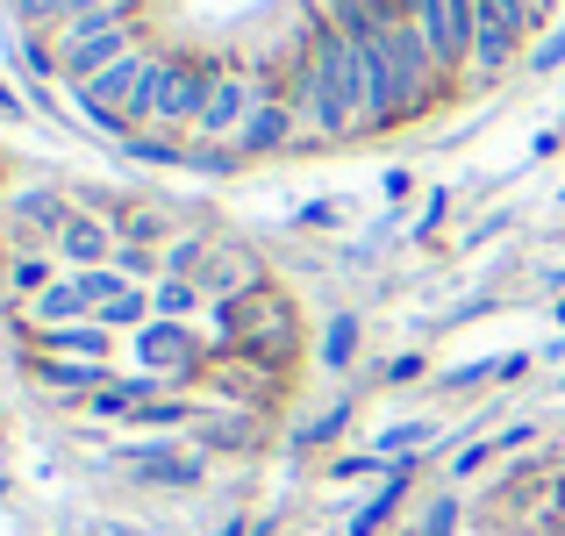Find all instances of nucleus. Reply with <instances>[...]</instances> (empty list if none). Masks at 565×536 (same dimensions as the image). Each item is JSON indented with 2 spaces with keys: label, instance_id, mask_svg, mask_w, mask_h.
<instances>
[{
  "label": "nucleus",
  "instance_id": "393cba45",
  "mask_svg": "<svg viewBox=\"0 0 565 536\" xmlns=\"http://www.w3.org/2000/svg\"><path fill=\"white\" fill-rule=\"evenodd\" d=\"M301 222H308V229H330V222H337V201H316V207H301Z\"/></svg>",
  "mask_w": 565,
  "mask_h": 536
},
{
  "label": "nucleus",
  "instance_id": "a211bd4d",
  "mask_svg": "<svg viewBox=\"0 0 565 536\" xmlns=\"http://www.w3.org/2000/svg\"><path fill=\"white\" fill-rule=\"evenodd\" d=\"M201 308H207L201 279H158V287H151V315L158 322H193Z\"/></svg>",
  "mask_w": 565,
  "mask_h": 536
},
{
  "label": "nucleus",
  "instance_id": "dca6fc26",
  "mask_svg": "<svg viewBox=\"0 0 565 536\" xmlns=\"http://www.w3.org/2000/svg\"><path fill=\"white\" fill-rule=\"evenodd\" d=\"M57 279H65V265H57V250H14V258H8V293H14V301H36V293L43 287H57Z\"/></svg>",
  "mask_w": 565,
  "mask_h": 536
},
{
  "label": "nucleus",
  "instance_id": "f8f14e48",
  "mask_svg": "<svg viewBox=\"0 0 565 536\" xmlns=\"http://www.w3.org/2000/svg\"><path fill=\"white\" fill-rule=\"evenodd\" d=\"M72 322H94V301H86V279L79 272H65L57 287H43L36 301H29V322H22V330L43 336V330H72Z\"/></svg>",
  "mask_w": 565,
  "mask_h": 536
},
{
  "label": "nucleus",
  "instance_id": "a878e982",
  "mask_svg": "<svg viewBox=\"0 0 565 536\" xmlns=\"http://www.w3.org/2000/svg\"><path fill=\"white\" fill-rule=\"evenodd\" d=\"M0 115H8V122H14V115H22V94H14L8 79H0Z\"/></svg>",
  "mask_w": 565,
  "mask_h": 536
},
{
  "label": "nucleus",
  "instance_id": "6ab92c4d",
  "mask_svg": "<svg viewBox=\"0 0 565 536\" xmlns=\"http://www.w3.org/2000/svg\"><path fill=\"white\" fill-rule=\"evenodd\" d=\"M408 472H415V458H408V465H394V480H386L380 494H373V501H365V508H359V523H351V536H373V529L386 523V515L401 508V494H408Z\"/></svg>",
  "mask_w": 565,
  "mask_h": 536
},
{
  "label": "nucleus",
  "instance_id": "423d86ee",
  "mask_svg": "<svg viewBox=\"0 0 565 536\" xmlns=\"http://www.w3.org/2000/svg\"><path fill=\"white\" fill-rule=\"evenodd\" d=\"M258 72H244V65H222L215 72V86H207V108H201V122H193V143H230L236 151V137H244V122L258 115Z\"/></svg>",
  "mask_w": 565,
  "mask_h": 536
},
{
  "label": "nucleus",
  "instance_id": "0eeeda50",
  "mask_svg": "<svg viewBox=\"0 0 565 536\" xmlns=\"http://www.w3.org/2000/svg\"><path fill=\"white\" fill-rule=\"evenodd\" d=\"M201 365H207V351H201V336H193L186 322H143L137 330V372L180 386V379H201Z\"/></svg>",
  "mask_w": 565,
  "mask_h": 536
},
{
  "label": "nucleus",
  "instance_id": "ddd939ff",
  "mask_svg": "<svg viewBox=\"0 0 565 536\" xmlns=\"http://www.w3.org/2000/svg\"><path fill=\"white\" fill-rule=\"evenodd\" d=\"M122 458L143 472V480H158V486H193V480H201V458L172 451V443H129Z\"/></svg>",
  "mask_w": 565,
  "mask_h": 536
},
{
  "label": "nucleus",
  "instance_id": "b1692460",
  "mask_svg": "<svg viewBox=\"0 0 565 536\" xmlns=\"http://www.w3.org/2000/svg\"><path fill=\"white\" fill-rule=\"evenodd\" d=\"M487 458H501V443H472V451H458V458H451V472L466 480V472H480Z\"/></svg>",
  "mask_w": 565,
  "mask_h": 536
},
{
  "label": "nucleus",
  "instance_id": "aec40b11",
  "mask_svg": "<svg viewBox=\"0 0 565 536\" xmlns=\"http://www.w3.org/2000/svg\"><path fill=\"white\" fill-rule=\"evenodd\" d=\"M351 357H359V315H330V330H322V365L344 372Z\"/></svg>",
  "mask_w": 565,
  "mask_h": 536
},
{
  "label": "nucleus",
  "instance_id": "39448f33",
  "mask_svg": "<svg viewBox=\"0 0 565 536\" xmlns=\"http://www.w3.org/2000/svg\"><path fill=\"white\" fill-rule=\"evenodd\" d=\"M544 0H480V29H472V79H501L537 36Z\"/></svg>",
  "mask_w": 565,
  "mask_h": 536
},
{
  "label": "nucleus",
  "instance_id": "f3484780",
  "mask_svg": "<svg viewBox=\"0 0 565 536\" xmlns=\"http://www.w3.org/2000/svg\"><path fill=\"white\" fill-rule=\"evenodd\" d=\"M115 236H122V244H143V250H166L172 244V229H166V215H158V207H143V201H129V207H115Z\"/></svg>",
  "mask_w": 565,
  "mask_h": 536
},
{
  "label": "nucleus",
  "instance_id": "20e7f679",
  "mask_svg": "<svg viewBox=\"0 0 565 536\" xmlns=\"http://www.w3.org/2000/svg\"><path fill=\"white\" fill-rule=\"evenodd\" d=\"M151 72H158V51H129V57H115L100 79H86V86H72V100H79L86 115H94L108 137H137V108H143V86H151Z\"/></svg>",
  "mask_w": 565,
  "mask_h": 536
},
{
  "label": "nucleus",
  "instance_id": "6e6552de",
  "mask_svg": "<svg viewBox=\"0 0 565 536\" xmlns=\"http://www.w3.org/2000/svg\"><path fill=\"white\" fill-rule=\"evenodd\" d=\"M79 215V207L65 201V186H22V193H8V236H14V250H51L57 244V229Z\"/></svg>",
  "mask_w": 565,
  "mask_h": 536
},
{
  "label": "nucleus",
  "instance_id": "2eb2a0df",
  "mask_svg": "<svg viewBox=\"0 0 565 536\" xmlns=\"http://www.w3.org/2000/svg\"><path fill=\"white\" fill-rule=\"evenodd\" d=\"M193 437H201L207 443V451H244V443L250 437H258V415H250V408H201V415H193Z\"/></svg>",
  "mask_w": 565,
  "mask_h": 536
},
{
  "label": "nucleus",
  "instance_id": "412c9836",
  "mask_svg": "<svg viewBox=\"0 0 565 536\" xmlns=\"http://www.w3.org/2000/svg\"><path fill=\"white\" fill-rule=\"evenodd\" d=\"M558 65H565V22L537 43V51H530V72H558Z\"/></svg>",
  "mask_w": 565,
  "mask_h": 536
},
{
  "label": "nucleus",
  "instance_id": "9d476101",
  "mask_svg": "<svg viewBox=\"0 0 565 536\" xmlns=\"http://www.w3.org/2000/svg\"><path fill=\"white\" fill-rule=\"evenodd\" d=\"M115 244H122V236H115V222L94 215V207H79V215L57 229L51 250H57V265H65V272H100V265H115Z\"/></svg>",
  "mask_w": 565,
  "mask_h": 536
},
{
  "label": "nucleus",
  "instance_id": "f03ea898",
  "mask_svg": "<svg viewBox=\"0 0 565 536\" xmlns=\"http://www.w3.org/2000/svg\"><path fill=\"white\" fill-rule=\"evenodd\" d=\"M365 65H373V129L408 122V115H423L429 100L444 94L415 22H380L373 36H365Z\"/></svg>",
  "mask_w": 565,
  "mask_h": 536
},
{
  "label": "nucleus",
  "instance_id": "1a4fd4ad",
  "mask_svg": "<svg viewBox=\"0 0 565 536\" xmlns=\"http://www.w3.org/2000/svg\"><path fill=\"white\" fill-rule=\"evenodd\" d=\"M258 287H273L265 265H258V250L215 236V250H207V265H201V293L207 301H244V293H258Z\"/></svg>",
  "mask_w": 565,
  "mask_h": 536
},
{
  "label": "nucleus",
  "instance_id": "5701e85b",
  "mask_svg": "<svg viewBox=\"0 0 565 536\" xmlns=\"http://www.w3.org/2000/svg\"><path fill=\"white\" fill-rule=\"evenodd\" d=\"M458 529V501H437V508L423 515V536H451Z\"/></svg>",
  "mask_w": 565,
  "mask_h": 536
},
{
  "label": "nucleus",
  "instance_id": "4468645a",
  "mask_svg": "<svg viewBox=\"0 0 565 536\" xmlns=\"http://www.w3.org/2000/svg\"><path fill=\"white\" fill-rule=\"evenodd\" d=\"M29 344H36V357H86V365H108V344H115V336L100 330V322H72V330L29 336Z\"/></svg>",
  "mask_w": 565,
  "mask_h": 536
},
{
  "label": "nucleus",
  "instance_id": "7ed1b4c3",
  "mask_svg": "<svg viewBox=\"0 0 565 536\" xmlns=\"http://www.w3.org/2000/svg\"><path fill=\"white\" fill-rule=\"evenodd\" d=\"M215 57H186V51H158V72L143 86V108H137V129H166V137H193L207 108V86H215Z\"/></svg>",
  "mask_w": 565,
  "mask_h": 536
},
{
  "label": "nucleus",
  "instance_id": "f257e3e1",
  "mask_svg": "<svg viewBox=\"0 0 565 536\" xmlns=\"http://www.w3.org/2000/svg\"><path fill=\"white\" fill-rule=\"evenodd\" d=\"M287 100L322 143L373 137V65H365V43H351L316 0H308V36L294 43V65H287Z\"/></svg>",
  "mask_w": 565,
  "mask_h": 536
},
{
  "label": "nucleus",
  "instance_id": "4be33fe9",
  "mask_svg": "<svg viewBox=\"0 0 565 536\" xmlns=\"http://www.w3.org/2000/svg\"><path fill=\"white\" fill-rule=\"evenodd\" d=\"M344 422H351V408H330V415H322V422H308V429H301V437H294V443H330V437H337V429H344Z\"/></svg>",
  "mask_w": 565,
  "mask_h": 536
},
{
  "label": "nucleus",
  "instance_id": "9b49d317",
  "mask_svg": "<svg viewBox=\"0 0 565 536\" xmlns=\"http://www.w3.org/2000/svg\"><path fill=\"white\" fill-rule=\"evenodd\" d=\"M301 115H294V100H258V115L244 122V137H236V158H273V151H294V137H301Z\"/></svg>",
  "mask_w": 565,
  "mask_h": 536
}]
</instances>
